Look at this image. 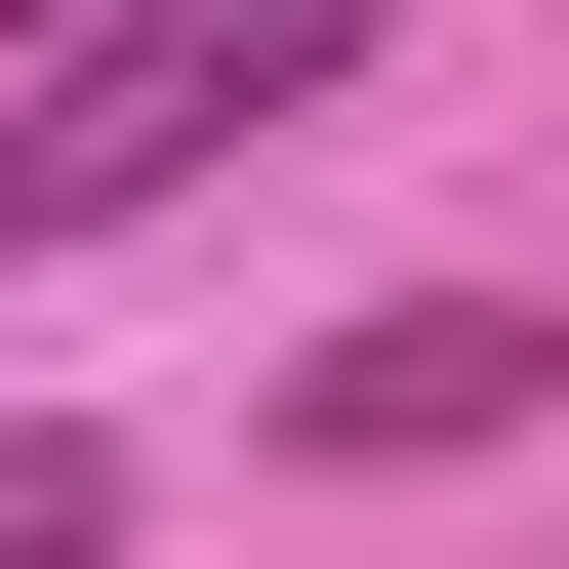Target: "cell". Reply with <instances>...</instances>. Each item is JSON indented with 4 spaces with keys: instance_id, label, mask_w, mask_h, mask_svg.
<instances>
[{
    "instance_id": "1",
    "label": "cell",
    "mask_w": 569,
    "mask_h": 569,
    "mask_svg": "<svg viewBox=\"0 0 569 569\" xmlns=\"http://www.w3.org/2000/svg\"><path fill=\"white\" fill-rule=\"evenodd\" d=\"M326 82H367V0H122L82 82L0 122V244H122V203H203L244 122H326Z\"/></svg>"
},
{
    "instance_id": "2",
    "label": "cell",
    "mask_w": 569,
    "mask_h": 569,
    "mask_svg": "<svg viewBox=\"0 0 569 569\" xmlns=\"http://www.w3.org/2000/svg\"><path fill=\"white\" fill-rule=\"evenodd\" d=\"M529 407H569V326L407 284V326H326V367H284V448H326V488H448V448H529Z\"/></svg>"
},
{
    "instance_id": "3",
    "label": "cell",
    "mask_w": 569,
    "mask_h": 569,
    "mask_svg": "<svg viewBox=\"0 0 569 569\" xmlns=\"http://www.w3.org/2000/svg\"><path fill=\"white\" fill-rule=\"evenodd\" d=\"M0 41H122V0H0Z\"/></svg>"
}]
</instances>
